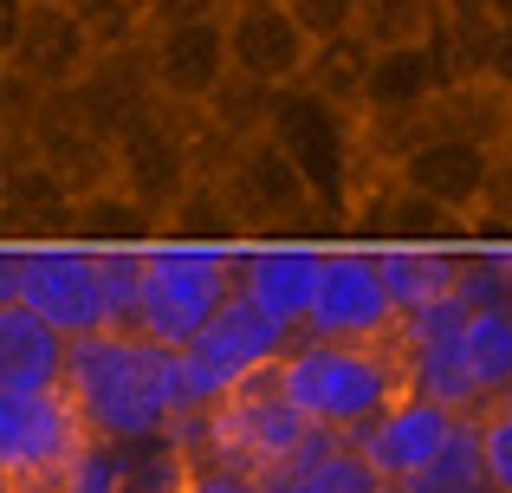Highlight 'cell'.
I'll return each mask as SVG.
<instances>
[{
	"mask_svg": "<svg viewBox=\"0 0 512 493\" xmlns=\"http://www.w3.org/2000/svg\"><path fill=\"white\" fill-rule=\"evenodd\" d=\"M506 266H512V247H506Z\"/></svg>",
	"mask_w": 512,
	"mask_h": 493,
	"instance_id": "43",
	"label": "cell"
},
{
	"mask_svg": "<svg viewBox=\"0 0 512 493\" xmlns=\"http://www.w3.org/2000/svg\"><path fill=\"white\" fill-rule=\"evenodd\" d=\"M26 143H33V156H46V163L72 182L78 202L117 182V137H104V130L91 124L72 91H52V98L39 104V117L26 124Z\"/></svg>",
	"mask_w": 512,
	"mask_h": 493,
	"instance_id": "17",
	"label": "cell"
},
{
	"mask_svg": "<svg viewBox=\"0 0 512 493\" xmlns=\"http://www.w3.org/2000/svg\"><path fill=\"white\" fill-rule=\"evenodd\" d=\"M273 377H279V396L312 429H331V435H363L389 403L409 396V364H402L396 338H383V344L299 338L273 364Z\"/></svg>",
	"mask_w": 512,
	"mask_h": 493,
	"instance_id": "2",
	"label": "cell"
},
{
	"mask_svg": "<svg viewBox=\"0 0 512 493\" xmlns=\"http://www.w3.org/2000/svg\"><path fill=\"white\" fill-rule=\"evenodd\" d=\"M493 409H512V383H506V396H500V403H493Z\"/></svg>",
	"mask_w": 512,
	"mask_h": 493,
	"instance_id": "41",
	"label": "cell"
},
{
	"mask_svg": "<svg viewBox=\"0 0 512 493\" xmlns=\"http://www.w3.org/2000/svg\"><path fill=\"white\" fill-rule=\"evenodd\" d=\"M286 7L305 20V33H312V39L357 33V20H363V0H286Z\"/></svg>",
	"mask_w": 512,
	"mask_h": 493,
	"instance_id": "35",
	"label": "cell"
},
{
	"mask_svg": "<svg viewBox=\"0 0 512 493\" xmlns=\"http://www.w3.org/2000/svg\"><path fill=\"white\" fill-rule=\"evenodd\" d=\"M195 176H201V111L156 98L143 117L124 124V137H117V182L143 208H156L169 221V208L188 195Z\"/></svg>",
	"mask_w": 512,
	"mask_h": 493,
	"instance_id": "8",
	"label": "cell"
},
{
	"mask_svg": "<svg viewBox=\"0 0 512 493\" xmlns=\"http://www.w3.org/2000/svg\"><path fill=\"white\" fill-rule=\"evenodd\" d=\"M59 390L72 396L78 422L98 442H156L169 422L182 416V364L163 344L137 338V331H91L72 338L65 351Z\"/></svg>",
	"mask_w": 512,
	"mask_h": 493,
	"instance_id": "1",
	"label": "cell"
},
{
	"mask_svg": "<svg viewBox=\"0 0 512 493\" xmlns=\"http://www.w3.org/2000/svg\"><path fill=\"white\" fill-rule=\"evenodd\" d=\"M266 487H273V493H376L383 474L363 461V448L350 442V435L312 429V442H305Z\"/></svg>",
	"mask_w": 512,
	"mask_h": 493,
	"instance_id": "22",
	"label": "cell"
},
{
	"mask_svg": "<svg viewBox=\"0 0 512 493\" xmlns=\"http://www.w3.org/2000/svg\"><path fill=\"white\" fill-rule=\"evenodd\" d=\"M240 7H273V0H227V13H240Z\"/></svg>",
	"mask_w": 512,
	"mask_h": 493,
	"instance_id": "39",
	"label": "cell"
},
{
	"mask_svg": "<svg viewBox=\"0 0 512 493\" xmlns=\"http://www.w3.org/2000/svg\"><path fill=\"white\" fill-rule=\"evenodd\" d=\"M409 493H493V481H487V455H480V416H461L454 442L435 455V468L415 474Z\"/></svg>",
	"mask_w": 512,
	"mask_h": 493,
	"instance_id": "28",
	"label": "cell"
},
{
	"mask_svg": "<svg viewBox=\"0 0 512 493\" xmlns=\"http://www.w3.org/2000/svg\"><path fill=\"white\" fill-rule=\"evenodd\" d=\"M52 487H59V493H130L124 448H117V442H98V435H91V442L78 448L72 461H65V474H59Z\"/></svg>",
	"mask_w": 512,
	"mask_h": 493,
	"instance_id": "30",
	"label": "cell"
},
{
	"mask_svg": "<svg viewBox=\"0 0 512 493\" xmlns=\"http://www.w3.org/2000/svg\"><path fill=\"white\" fill-rule=\"evenodd\" d=\"M474 78H487L493 91H506L512 98V13H500V20L487 26V39H480V65Z\"/></svg>",
	"mask_w": 512,
	"mask_h": 493,
	"instance_id": "36",
	"label": "cell"
},
{
	"mask_svg": "<svg viewBox=\"0 0 512 493\" xmlns=\"http://www.w3.org/2000/svg\"><path fill=\"white\" fill-rule=\"evenodd\" d=\"M91 442L65 390H0V474L7 487L59 481L65 461Z\"/></svg>",
	"mask_w": 512,
	"mask_h": 493,
	"instance_id": "10",
	"label": "cell"
},
{
	"mask_svg": "<svg viewBox=\"0 0 512 493\" xmlns=\"http://www.w3.org/2000/svg\"><path fill=\"white\" fill-rule=\"evenodd\" d=\"M175 493H273V487H266V474L234 468V461H182Z\"/></svg>",
	"mask_w": 512,
	"mask_h": 493,
	"instance_id": "33",
	"label": "cell"
},
{
	"mask_svg": "<svg viewBox=\"0 0 512 493\" xmlns=\"http://www.w3.org/2000/svg\"><path fill=\"white\" fill-rule=\"evenodd\" d=\"M350 234L363 247H474V221L435 195L409 189L396 169H376L350 202Z\"/></svg>",
	"mask_w": 512,
	"mask_h": 493,
	"instance_id": "12",
	"label": "cell"
},
{
	"mask_svg": "<svg viewBox=\"0 0 512 493\" xmlns=\"http://www.w3.org/2000/svg\"><path fill=\"white\" fill-rule=\"evenodd\" d=\"M227 52H234L240 78H253V85H266V91H292V85H305V72H312L318 39L305 33V20L286 7V0H273V7L227 13Z\"/></svg>",
	"mask_w": 512,
	"mask_h": 493,
	"instance_id": "15",
	"label": "cell"
},
{
	"mask_svg": "<svg viewBox=\"0 0 512 493\" xmlns=\"http://www.w3.org/2000/svg\"><path fill=\"white\" fill-rule=\"evenodd\" d=\"M396 299L376 247H325V279H318V305L305 318L299 338H338V344H383L396 331Z\"/></svg>",
	"mask_w": 512,
	"mask_h": 493,
	"instance_id": "11",
	"label": "cell"
},
{
	"mask_svg": "<svg viewBox=\"0 0 512 493\" xmlns=\"http://www.w3.org/2000/svg\"><path fill=\"white\" fill-rule=\"evenodd\" d=\"M98 273H104V299H111V325L130 331V318H137V292H143V253L137 247L98 253Z\"/></svg>",
	"mask_w": 512,
	"mask_h": 493,
	"instance_id": "31",
	"label": "cell"
},
{
	"mask_svg": "<svg viewBox=\"0 0 512 493\" xmlns=\"http://www.w3.org/2000/svg\"><path fill=\"white\" fill-rule=\"evenodd\" d=\"M201 20H227V0H150V33L201 26Z\"/></svg>",
	"mask_w": 512,
	"mask_h": 493,
	"instance_id": "37",
	"label": "cell"
},
{
	"mask_svg": "<svg viewBox=\"0 0 512 493\" xmlns=\"http://www.w3.org/2000/svg\"><path fill=\"white\" fill-rule=\"evenodd\" d=\"M292 344H299V331H286L279 318H266L247 292H234V299L221 305V318H214L188 351H175V364H182V409H214L247 377H266Z\"/></svg>",
	"mask_w": 512,
	"mask_h": 493,
	"instance_id": "7",
	"label": "cell"
},
{
	"mask_svg": "<svg viewBox=\"0 0 512 493\" xmlns=\"http://www.w3.org/2000/svg\"><path fill=\"white\" fill-rule=\"evenodd\" d=\"M370 65H376V46H370L363 33L318 39V52H312V72H305V91H318L325 104H338V111H357V117H363Z\"/></svg>",
	"mask_w": 512,
	"mask_h": 493,
	"instance_id": "26",
	"label": "cell"
},
{
	"mask_svg": "<svg viewBox=\"0 0 512 493\" xmlns=\"http://www.w3.org/2000/svg\"><path fill=\"white\" fill-rule=\"evenodd\" d=\"M7 493H59L52 481H33V487H7Z\"/></svg>",
	"mask_w": 512,
	"mask_h": 493,
	"instance_id": "38",
	"label": "cell"
},
{
	"mask_svg": "<svg viewBox=\"0 0 512 493\" xmlns=\"http://www.w3.org/2000/svg\"><path fill=\"white\" fill-rule=\"evenodd\" d=\"M72 241L91 247V253H117V247H137L143 253V247L163 241V215H156V208H143L124 182H111V189H98V195H85V202H78Z\"/></svg>",
	"mask_w": 512,
	"mask_h": 493,
	"instance_id": "24",
	"label": "cell"
},
{
	"mask_svg": "<svg viewBox=\"0 0 512 493\" xmlns=\"http://www.w3.org/2000/svg\"><path fill=\"white\" fill-rule=\"evenodd\" d=\"M0 305H26L46 325H59L65 338L117 331L98 253L78 247V241H39V247L7 241V253H0Z\"/></svg>",
	"mask_w": 512,
	"mask_h": 493,
	"instance_id": "5",
	"label": "cell"
},
{
	"mask_svg": "<svg viewBox=\"0 0 512 493\" xmlns=\"http://www.w3.org/2000/svg\"><path fill=\"white\" fill-rule=\"evenodd\" d=\"M240 292V253L234 247H182L156 241L143 247V292L130 331L163 351H188L221 318V305Z\"/></svg>",
	"mask_w": 512,
	"mask_h": 493,
	"instance_id": "3",
	"label": "cell"
},
{
	"mask_svg": "<svg viewBox=\"0 0 512 493\" xmlns=\"http://www.w3.org/2000/svg\"><path fill=\"white\" fill-rule=\"evenodd\" d=\"M454 429H461V416H454V409H441L435 396H415L409 390L402 403H389L363 435H350V442L363 448V461H370L383 481L409 487L422 468H435V455L454 442Z\"/></svg>",
	"mask_w": 512,
	"mask_h": 493,
	"instance_id": "16",
	"label": "cell"
},
{
	"mask_svg": "<svg viewBox=\"0 0 512 493\" xmlns=\"http://www.w3.org/2000/svg\"><path fill=\"white\" fill-rule=\"evenodd\" d=\"M376 260H383L396 312H428L441 299H461L467 247H376Z\"/></svg>",
	"mask_w": 512,
	"mask_h": 493,
	"instance_id": "23",
	"label": "cell"
},
{
	"mask_svg": "<svg viewBox=\"0 0 512 493\" xmlns=\"http://www.w3.org/2000/svg\"><path fill=\"white\" fill-rule=\"evenodd\" d=\"M78 20L91 26L98 52H124L150 39V0H72Z\"/></svg>",
	"mask_w": 512,
	"mask_h": 493,
	"instance_id": "29",
	"label": "cell"
},
{
	"mask_svg": "<svg viewBox=\"0 0 512 493\" xmlns=\"http://www.w3.org/2000/svg\"><path fill=\"white\" fill-rule=\"evenodd\" d=\"M0 215H7V241L39 247V241H72L78 195L46 156H33L26 137H7V169H0Z\"/></svg>",
	"mask_w": 512,
	"mask_h": 493,
	"instance_id": "13",
	"label": "cell"
},
{
	"mask_svg": "<svg viewBox=\"0 0 512 493\" xmlns=\"http://www.w3.org/2000/svg\"><path fill=\"white\" fill-rule=\"evenodd\" d=\"M376 493H409V487H396V481H383V487H376Z\"/></svg>",
	"mask_w": 512,
	"mask_h": 493,
	"instance_id": "42",
	"label": "cell"
},
{
	"mask_svg": "<svg viewBox=\"0 0 512 493\" xmlns=\"http://www.w3.org/2000/svg\"><path fill=\"white\" fill-rule=\"evenodd\" d=\"M461 357H467V370H474L480 396H487V409H493L512 383V305H480V312L467 318Z\"/></svg>",
	"mask_w": 512,
	"mask_h": 493,
	"instance_id": "27",
	"label": "cell"
},
{
	"mask_svg": "<svg viewBox=\"0 0 512 493\" xmlns=\"http://www.w3.org/2000/svg\"><path fill=\"white\" fill-rule=\"evenodd\" d=\"M65 351L72 338L59 325H46L26 305H0V390H59Z\"/></svg>",
	"mask_w": 512,
	"mask_h": 493,
	"instance_id": "21",
	"label": "cell"
},
{
	"mask_svg": "<svg viewBox=\"0 0 512 493\" xmlns=\"http://www.w3.org/2000/svg\"><path fill=\"white\" fill-rule=\"evenodd\" d=\"M493 163H500V150H493V143H480V137H428L422 150H409L396 163V176L409 182V189L435 195V202L461 208V215L474 221L480 202H487Z\"/></svg>",
	"mask_w": 512,
	"mask_h": 493,
	"instance_id": "20",
	"label": "cell"
},
{
	"mask_svg": "<svg viewBox=\"0 0 512 493\" xmlns=\"http://www.w3.org/2000/svg\"><path fill=\"white\" fill-rule=\"evenodd\" d=\"M266 130H273L292 150V163L305 169V182L318 189V202H325V215H331V228H350V202H357V189L376 176L370 150H363V117L325 104L305 85H292V91L273 98V124Z\"/></svg>",
	"mask_w": 512,
	"mask_h": 493,
	"instance_id": "4",
	"label": "cell"
},
{
	"mask_svg": "<svg viewBox=\"0 0 512 493\" xmlns=\"http://www.w3.org/2000/svg\"><path fill=\"white\" fill-rule=\"evenodd\" d=\"M474 247H512V150H500L487 182V202L474 215Z\"/></svg>",
	"mask_w": 512,
	"mask_h": 493,
	"instance_id": "32",
	"label": "cell"
},
{
	"mask_svg": "<svg viewBox=\"0 0 512 493\" xmlns=\"http://www.w3.org/2000/svg\"><path fill=\"white\" fill-rule=\"evenodd\" d=\"M448 85H461V65H454L448 26L435 39H409V46H376L370 65V91H363V117H402L435 104Z\"/></svg>",
	"mask_w": 512,
	"mask_h": 493,
	"instance_id": "19",
	"label": "cell"
},
{
	"mask_svg": "<svg viewBox=\"0 0 512 493\" xmlns=\"http://www.w3.org/2000/svg\"><path fill=\"white\" fill-rule=\"evenodd\" d=\"M150 52V85L156 98L208 111L221 98V85L234 78V52H227V20H201V26H169V33L143 39Z\"/></svg>",
	"mask_w": 512,
	"mask_h": 493,
	"instance_id": "14",
	"label": "cell"
},
{
	"mask_svg": "<svg viewBox=\"0 0 512 493\" xmlns=\"http://www.w3.org/2000/svg\"><path fill=\"white\" fill-rule=\"evenodd\" d=\"M163 241H182V247H247V228H240L234 202H227L221 176H195L188 182V195L169 208L163 221Z\"/></svg>",
	"mask_w": 512,
	"mask_h": 493,
	"instance_id": "25",
	"label": "cell"
},
{
	"mask_svg": "<svg viewBox=\"0 0 512 493\" xmlns=\"http://www.w3.org/2000/svg\"><path fill=\"white\" fill-rule=\"evenodd\" d=\"M480 455L493 493H512V409H480Z\"/></svg>",
	"mask_w": 512,
	"mask_h": 493,
	"instance_id": "34",
	"label": "cell"
},
{
	"mask_svg": "<svg viewBox=\"0 0 512 493\" xmlns=\"http://www.w3.org/2000/svg\"><path fill=\"white\" fill-rule=\"evenodd\" d=\"M98 65V39L72 0H26L0 26V72H20L39 91H78Z\"/></svg>",
	"mask_w": 512,
	"mask_h": 493,
	"instance_id": "9",
	"label": "cell"
},
{
	"mask_svg": "<svg viewBox=\"0 0 512 493\" xmlns=\"http://www.w3.org/2000/svg\"><path fill=\"white\" fill-rule=\"evenodd\" d=\"M221 189H227V202H234L240 228H247V247H260V241H292V234H312V228H331L318 189L305 182V169L292 163V150L273 137V130L247 137L234 156H227Z\"/></svg>",
	"mask_w": 512,
	"mask_h": 493,
	"instance_id": "6",
	"label": "cell"
},
{
	"mask_svg": "<svg viewBox=\"0 0 512 493\" xmlns=\"http://www.w3.org/2000/svg\"><path fill=\"white\" fill-rule=\"evenodd\" d=\"M506 150H512V98H506Z\"/></svg>",
	"mask_w": 512,
	"mask_h": 493,
	"instance_id": "40",
	"label": "cell"
},
{
	"mask_svg": "<svg viewBox=\"0 0 512 493\" xmlns=\"http://www.w3.org/2000/svg\"><path fill=\"white\" fill-rule=\"evenodd\" d=\"M318 279H325V247H312V241L240 247V292L266 318H279L286 331H305V318L318 305Z\"/></svg>",
	"mask_w": 512,
	"mask_h": 493,
	"instance_id": "18",
	"label": "cell"
}]
</instances>
